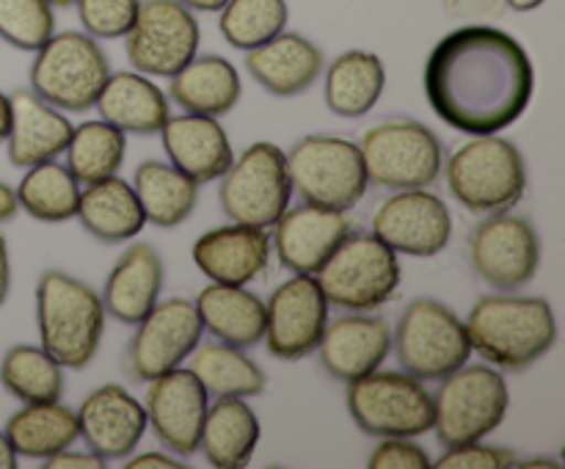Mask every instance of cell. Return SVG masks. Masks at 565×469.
Masks as SVG:
<instances>
[{
	"label": "cell",
	"mask_w": 565,
	"mask_h": 469,
	"mask_svg": "<svg viewBox=\"0 0 565 469\" xmlns=\"http://www.w3.org/2000/svg\"><path fill=\"white\" fill-rule=\"evenodd\" d=\"M77 425L88 450L105 461L132 456L147 434V408L119 384H103L83 397Z\"/></svg>",
	"instance_id": "obj_20"
},
{
	"label": "cell",
	"mask_w": 565,
	"mask_h": 469,
	"mask_svg": "<svg viewBox=\"0 0 565 469\" xmlns=\"http://www.w3.org/2000/svg\"><path fill=\"white\" fill-rule=\"evenodd\" d=\"M364 171L373 185L386 191H414L439 180L445 149L423 121L390 119L370 127L359 141Z\"/></svg>",
	"instance_id": "obj_9"
},
{
	"label": "cell",
	"mask_w": 565,
	"mask_h": 469,
	"mask_svg": "<svg viewBox=\"0 0 565 469\" xmlns=\"http://www.w3.org/2000/svg\"><path fill=\"white\" fill-rule=\"evenodd\" d=\"M472 268L497 290H519L535 276L541 263V241L535 226L522 215L491 213L469 237Z\"/></svg>",
	"instance_id": "obj_15"
},
{
	"label": "cell",
	"mask_w": 565,
	"mask_h": 469,
	"mask_svg": "<svg viewBox=\"0 0 565 469\" xmlns=\"http://www.w3.org/2000/svg\"><path fill=\"white\" fill-rule=\"evenodd\" d=\"M246 66L254 81L276 97H298L323 75V50L301 33L281 31L270 42L248 50Z\"/></svg>",
	"instance_id": "obj_25"
},
{
	"label": "cell",
	"mask_w": 565,
	"mask_h": 469,
	"mask_svg": "<svg viewBox=\"0 0 565 469\" xmlns=\"http://www.w3.org/2000/svg\"><path fill=\"white\" fill-rule=\"evenodd\" d=\"M53 6H58V9H70V6H75V0H50Z\"/></svg>",
	"instance_id": "obj_54"
},
{
	"label": "cell",
	"mask_w": 565,
	"mask_h": 469,
	"mask_svg": "<svg viewBox=\"0 0 565 469\" xmlns=\"http://www.w3.org/2000/svg\"><path fill=\"white\" fill-rule=\"evenodd\" d=\"M516 456L505 447H491L483 441H467V445L447 447L445 456L430 467L436 469H505L513 467Z\"/></svg>",
	"instance_id": "obj_42"
},
{
	"label": "cell",
	"mask_w": 565,
	"mask_h": 469,
	"mask_svg": "<svg viewBox=\"0 0 565 469\" xmlns=\"http://www.w3.org/2000/svg\"><path fill=\"white\" fill-rule=\"evenodd\" d=\"M36 323L42 348L61 367H88L105 337L103 296L64 270H44L36 285Z\"/></svg>",
	"instance_id": "obj_3"
},
{
	"label": "cell",
	"mask_w": 565,
	"mask_h": 469,
	"mask_svg": "<svg viewBox=\"0 0 565 469\" xmlns=\"http://www.w3.org/2000/svg\"><path fill=\"white\" fill-rule=\"evenodd\" d=\"M127 469H185L188 463L180 461V458L169 456V452H141V456L130 458V461L125 463Z\"/></svg>",
	"instance_id": "obj_46"
},
{
	"label": "cell",
	"mask_w": 565,
	"mask_h": 469,
	"mask_svg": "<svg viewBox=\"0 0 565 469\" xmlns=\"http://www.w3.org/2000/svg\"><path fill=\"white\" fill-rule=\"evenodd\" d=\"M188 370L213 397H254L263 395L268 386L263 367L248 356L246 348H235L230 342L196 348Z\"/></svg>",
	"instance_id": "obj_35"
},
{
	"label": "cell",
	"mask_w": 565,
	"mask_h": 469,
	"mask_svg": "<svg viewBox=\"0 0 565 469\" xmlns=\"http://www.w3.org/2000/svg\"><path fill=\"white\" fill-rule=\"evenodd\" d=\"M94 108L103 121L119 127L121 132L152 136L169 119V97L160 86L147 81L141 72H116L108 75Z\"/></svg>",
	"instance_id": "obj_27"
},
{
	"label": "cell",
	"mask_w": 565,
	"mask_h": 469,
	"mask_svg": "<svg viewBox=\"0 0 565 469\" xmlns=\"http://www.w3.org/2000/svg\"><path fill=\"white\" fill-rule=\"evenodd\" d=\"M329 326V301L312 274H296L270 292L265 303V345L285 362L318 351L320 337Z\"/></svg>",
	"instance_id": "obj_16"
},
{
	"label": "cell",
	"mask_w": 565,
	"mask_h": 469,
	"mask_svg": "<svg viewBox=\"0 0 565 469\" xmlns=\"http://www.w3.org/2000/svg\"><path fill=\"white\" fill-rule=\"evenodd\" d=\"M274 226V248L279 254V263L292 274L312 276L353 232V221L348 213L307 202L292 210L287 207Z\"/></svg>",
	"instance_id": "obj_19"
},
{
	"label": "cell",
	"mask_w": 565,
	"mask_h": 469,
	"mask_svg": "<svg viewBox=\"0 0 565 469\" xmlns=\"http://www.w3.org/2000/svg\"><path fill=\"white\" fill-rule=\"evenodd\" d=\"M185 3L191 11H204V14H215V11L224 9L226 0H180Z\"/></svg>",
	"instance_id": "obj_51"
},
{
	"label": "cell",
	"mask_w": 565,
	"mask_h": 469,
	"mask_svg": "<svg viewBox=\"0 0 565 469\" xmlns=\"http://www.w3.org/2000/svg\"><path fill=\"white\" fill-rule=\"evenodd\" d=\"M50 0H0V39L25 53H36L55 33Z\"/></svg>",
	"instance_id": "obj_40"
},
{
	"label": "cell",
	"mask_w": 565,
	"mask_h": 469,
	"mask_svg": "<svg viewBox=\"0 0 565 469\" xmlns=\"http://www.w3.org/2000/svg\"><path fill=\"white\" fill-rule=\"evenodd\" d=\"M105 458H99L97 452H77V450H61L55 456L44 458V467L47 469H105Z\"/></svg>",
	"instance_id": "obj_45"
},
{
	"label": "cell",
	"mask_w": 565,
	"mask_h": 469,
	"mask_svg": "<svg viewBox=\"0 0 565 469\" xmlns=\"http://www.w3.org/2000/svg\"><path fill=\"white\" fill-rule=\"evenodd\" d=\"M163 287V259L149 243H132L114 270L108 274L103 290L105 315L119 323L136 326L158 303Z\"/></svg>",
	"instance_id": "obj_26"
},
{
	"label": "cell",
	"mask_w": 565,
	"mask_h": 469,
	"mask_svg": "<svg viewBox=\"0 0 565 469\" xmlns=\"http://www.w3.org/2000/svg\"><path fill=\"white\" fill-rule=\"evenodd\" d=\"M348 412L370 436H423L434 430V395L406 370H373L348 386Z\"/></svg>",
	"instance_id": "obj_11"
},
{
	"label": "cell",
	"mask_w": 565,
	"mask_h": 469,
	"mask_svg": "<svg viewBox=\"0 0 565 469\" xmlns=\"http://www.w3.org/2000/svg\"><path fill=\"white\" fill-rule=\"evenodd\" d=\"M218 14L221 36L243 53L279 36L290 20L285 0H226Z\"/></svg>",
	"instance_id": "obj_39"
},
{
	"label": "cell",
	"mask_w": 565,
	"mask_h": 469,
	"mask_svg": "<svg viewBox=\"0 0 565 469\" xmlns=\"http://www.w3.org/2000/svg\"><path fill=\"white\" fill-rule=\"evenodd\" d=\"M75 6L88 36L125 39L136 22L141 0H75Z\"/></svg>",
	"instance_id": "obj_41"
},
{
	"label": "cell",
	"mask_w": 565,
	"mask_h": 469,
	"mask_svg": "<svg viewBox=\"0 0 565 469\" xmlns=\"http://www.w3.org/2000/svg\"><path fill=\"white\" fill-rule=\"evenodd\" d=\"M430 456L419 445H414L406 436H390L381 439L373 456L367 458L370 469H428Z\"/></svg>",
	"instance_id": "obj_43"
},
{
	"label": "cell",
	"mask_w": 565,
	"mask_h": 469,
	"mask_svg": "<svg viewBox=\"0 0 565 469\" xmlns=\"http://www.w3.org/2000/svg\"><path fill=\"white\" fill-rule=\"evenodd\" d=\"M320 362L334 379L351 381L373 373L392 351V329L384 318L356 312L326 326L320 337Z\"/></svg>",
	"instance_id": "obj_21"
},
{
	"label": "cell",
	"mask_w": 565,
	"mask_h": 469,
	"mask_svg": "<svg viewBox=\"0 0 565 469\" xmlns=\"http://www.w3.org/2000/svg\"><path fill=\"white\" fill-rule=\"evenodd\" d=\"M11 103V127L6 143H9V160L17 169L55 160L66 149L72 136V125L58 108L44 103L33 88H17L9 94Z\"/></svg>",
	"instance_id": "obj_24"
},
{
	"label": "cell",
	"mask_w": 565,
	"mask_h": 469,
	"mask_svg": "<svg viewBox=\"0 0 565 469\" xmlns=\"http://www.w3.org/2000/svg\"><path fill=\"white\" fill-rule=\"evenodd\" d=\"M169 94L185 114L224 116L241 99V75L224 55H193L169 77Z\"/></svg>",
	"instance_id": "obj_30"
},
{
	"label": "cell",
	"mask_w": 565,
	"mask_h": 469,
	"mask_svg": "<svg viewBox=\"0 0 565 469\" xmlns=\"http://www.w3.org/2000/svg\"><path fill=\"white\" fill-rule=\"evenodd\" d=\"M17 210H20V204H17V191L11 185H6V182H0V224L14 218Z\"/></svg>",
	"instance_id": "obj_48"
},
{
	"label": "cell",
	"mask_w": 565,
	"mask_h": 469,
	"mask_svg": "<svg viewBox=\"0 0 565 469\" xmlns=\"http://www.w3.org/2000/svg\"><path fill=\"white\" fill-rule=\"evenodd\" d=\"M425 97L445 125L489 136L516 125L533 99V61L508 31L469 22L445 33L425 64Z\"/></svg>",
	"instance_id": "obj_1"
},
{
	"label": "cell",
	"mask_w": 565,
	"mask_h": 469,
	"mask_svg": "<svg viewBox=\"0 0 565 469\" xmlns=\"http://www.w3.org/2000/svg\"><path fill=\"white\" fill-rule=\"evenodd\" d=\"M270 259V237L263 226L235 224L210 230L193 243V263L218 285H248L265 274Z\"/></svg>",
	"instance_id": "obj_23"
},
{
	"label": "cell",
	"mask_w": 565,
	"mask_h": 469,
	"mask_svg": "<svg viewBox=\"0 0 565 469\" xmlns=\"http://www.w3.org/2000/svg\"><path fill=\"white\" fill-rule=\"evenodd\" d=\"M0 384L22 403L58 401L64 367L39 345H11L0 362Z\"/></svg>",
	"instance_id": "obj_38"
},
{
	"label": "cell",
	"mask_w": 565,
	"mask_h": 469,
	"mask_svg": "<svg viewBox=\"0 0 565 469\" xmlns=\"http://www.w3.org/2000/svg\"><path fill=\"white\" fill-rule=\"evenodd\" d=\"M160 138H163L169 163L196 185L218 180L235 160L230 136L215 116H169L160 127Z\"/></svg>",
	"instance_id": "obj_22"
},
{
	"label": "cell",
	"mask_w": 565,
	"mask_h": 469,
	"mask_svg": "<svg viewBox=\"0 0 565 469\" xmlns=\"http://www.w3.org/2000/svg\"><path fill=\"white\" fill-rule=\"evenodd\" d=\"M441 3L447 14L467 22L500 20L508 9V0H441Z\"/></svg>",
	"instance_id": "obj_44"
},
{
	"label": "cell",
	"mask_w": 565,
	"mask_h": 469,
	"mask_svg": "<svg viewBox=\"0 0 565 469\" xmlns=\"http://www.w3.org/2000/svg\"><path fill=\"white\" fill-rule=\"evenodd\" d=\"M326 301L351 312H370L390 301L401 287L395 252L373 232H351L315 274Z\"/></svg>",
	"instance_id": "obj_6"
},
{
	"label": "cell",
	"mask_w": 565,
	"mask_h": 469,
	"mask_svg": "<svg viewBox=\"0 0 565 469\" xmlns=\"http://www.w3.org/2000/svg\"><path fill=\"white\" fill-rule=\"evenodd\" d=\"M204 334L196 303L188 298H169L149 309L147 318L136 323L127 345L125 370L138 384H149L158 375L180 367L199 348Z\"/></svg>",
	"instance_id": "obj_14"
},
{
	"label": "cell",
	"mask_w": 565,
	"mask_h": 469,
	"mask_svg": "<svg viewBox=\"0 0 565 469\" xmlns=\"http://www.w3.org/2000/svg\"><path fill=\"white\" fill-rule=\"evenodd\" d=\"M373 235L395 254L436 257L452 235V215L436 193L425 188L397 191L373 215Z\"/></svg>",
	"instance_id": "obj_17"
},
{
	"label": "cell",
	"mask_w": 565,
	"mask_h": 469,
	"mask_svg": "<svg viewBox=\"0 0 565 469\" xmlns=\"http://www.w3.org/2000/svg\"><path fill=\"white\" fill-rule=\"evenodd\" d=\"M221 207L235 224L274 226L290 207L287 160L276 143L257 141L221 174Z\"/></svg>",
	"instance_id": "obj_12"
},
{
	"label": "cell",
	"mask_w": 565,
	"mask_h": 469,
	"mask_svg": "<svg viewBox=\"0 0 565 469\" xmlns=\"http://www.w3.org/2000/svg\"><path fill=\"white\" fill-rule=\"evenodd\" d=\"M17 452L14 447H11V441L6 439V434L0 430V469H17Z\"/></svg>",
	"instance_id": "obj_49"
},
{
	"label": "cell",
	"mask_w": 565,
	"mask_h": 469,
	"mask_svg": "<svg viewBox=\"0 0 565 469\" xmlns=\"http://www.w3.org/2000/svg\"><path fill=\"white\" fill-rule=\"evenodd\" d=\"M511 395L500 370L489 364H463L441 379L434 397V428L445 447L483 441L505 423Z\"/></svg>",
	"instance_id": "obj_8"
},
{
	"label": "cell",
	"mask_w": 565,
	"mask_h": 469,
	"mask_svg": "<svg viewBox=\"0 0 565 469\" xmlns=\"http://www.w3.org/2000/svg\"><path fill=\"white\" fill-rule=\"evenodd\" d=\"M292 193L307 204L348 210L362 202L370 180L359 143L340 136H307L285 154Z\"/></svg>",
	"instance_id": "obj_7"
},
{
	"label": "cell",
	"mask_w": 565,
	"mask_h": 469,
	"mask_svg": "<svg viewBox=\"0 0 565 469\" xmlns=\"http://www.w3.org/2000/svg\"><path fill=\"white\" fill-rule=\"evenodd\" d=\"M66 169L77 182H88L114 177L121 169L127 154V132L108 121H83L72 127L70 143H66Z\"/></svg>",
	"instance_id": "obj_37"
},
{
	"label": "cell",
	"mask_w": 565,
	"mask_h": 469,
	"mask_svg": "<svg viewBox=\"0 0 565 469\" xmlns=\"http://www.w3.org/2000/svg\"><path fill=\"white\" fill-rule=\"evenodd\" d=\"M75 218H81L83 230L103 243H125L141 235L143 210L136 191L121 177H105V180L88 182L81 191Z\"/></svg>",
	"instance_id": "obj_31"
},
{
	"label": "cell",
	"mask_w": 565,
	"mask_h": 469,
	"mask_svg": "<svg viewBox=\"0 0 565 469\" xmlns=\"http://www.w3.org/2000/svg\"><path fill=\"white\" fill-rule=\"evenodd\" d=\"M447 188L469 213H505L522 202L527 191V163L508 138L489 132L475 136L450 154Z\"/></svg>",
	"instance_id": "obj_4"
},
{
	"label": "cell",
	"mask_w": 565,
	"mask_h": 469,
	"mask_svg": "<svg viewBox=\"0 0 565 469\" xmlns=\"http://www.w3.org/2000/svg\"><path fill=\"white\" fill-rule=\"evenodd\" d=\"M196 312L204 331L235 348H254L265 337V301L246 285H213L199 292Z\"/></svg>",
	"instance_id": "obj_29"
},
{
	"label": "cell",
	"mask_w": 565,
	"mask_h": 469,
	"mask_svg": "<svg viewBox=\"0 0 565 469\" xmlns=\"http://www.w3.org/2000/svg\"><path fill=\"white\" fill-rule=\"evenodd\" d=\"M110 64L99 42L88 33H53L31 64V88L58 110L83 114L94 108Z\"/></svg>",
	"instance_id": "obj_5"
},
{
	"label": "cell",
	"mask_w": 565,
	"mask_h": 469,
	"mask_svg": "<svg viewBox=\"0 0 565 469\" xmlns=\"http://www.w3.org/2000/svg\"><path fill=\"white\" fill-rule=\"evenodd\" d=\"M541 3H544V0H508V9H513V11H533V9H539Z\"/></svg>",
	"instance_id": "obj_53"
},
{
	"label": "cell",
	"mask_w": 565,
	"mask_h": 469,
	"mask_svg": "<svg viewBox=\"0 0 565 469\" xmlns=\"http://www.w3.org/2000/svg\"><path fill=\"white\" fill-rule=\"evenodd\" d=\"M132 191L141 202L143 218L154 226H180L199 202V185L182 171L160 160H143L132 177Z\"/></svg>",
	"instance_id": "obj_34"
},
{
	"label": "cell",
	"mask_w": 565,
	"mask_h": 469,
	"mask_svg": "<svg viewBox=\"0 0 565 469\" xmlns=\"http://www.w3.org/2000/svg\"><path fill=\"white\" fill-rule=\"evenodd\" d=\"M259 436H263V425L246 397H218L204 414L199 447L210 467L243 469L252 461Z\"/></svg>",
	"instance_id": "obj_28"
},
{
	"label": "cell",
	"mask_w": 565,
	"mask_h": 469,
	"mask_svg": "<svg viewBox=\"0 0 565 469\" xmlns=\"http://www.w3.org/2000/svg\"><path fill=\"white\" fill-rule=\"evenodd\" d=\"M9 127H11V103H9V94L0 92V143H3L6 136H9Z\"/></svg>",
	"instance_id": "obj_50"
},
{
	"label": "cell",
	"mask_w": 565,
	"mask_h": 469,
	"mask_svg": "<svg viewBox=\"0 0 565 469\" xmlns=\"http://www.w3.org/2000/svg\"><path fill=\"white\" fill-rule=\"evenodd\" d=\"M513 467H522V469H563V463L552 461V458H524V461H513Z\"/></svg>",
	"instance_id": "obj_52"
},
{
	"label": "cell",
	"mask_w": 565,
	"mask_h": 469,
	"mask_svg": "<svg viewBox=\"0 0 565 469\" xmlns=\"http://www.w3.org/2000/svg\"><path fill=\"white\" fill-rule=\"evenodd\" d=\"M11 290V263H9V246H6V237L0 235V307L6 303Z\"/></svg>",
	"instance_id": "obj_47"
},
{
	"label": "cell",
	"mask_w": 565,
	"mask_h": 469,
	"mask_svg": "<svg viewBox=\"0 0 565 469\" xmlns=\"http://www.w3.org/2000/svg\"><path fill=\"white\" fill-rule=\"evenodd\" d=\"M469 345L502 370H527L552 351L557 340L550 301L535 296H486L463 320Z\"/></svg>",
	"instance_id": "obj_2"
},
{
	"label": "cell",
	"mask_w": 565,
	"mask_h": 469,
	"mask_svg": "<svg viewBox=\"0 0 565 469\" xmlns=\"http://www.w3.org/2000/svg\"><path fill=\"white\" fill-rule=\"evenodd\" d=\"M392 348L401 367L419 381L447 379L472 356L463 320L434 298H417L403 309Z\"/></svg>",
	"instance_id": "obj_10"
},
{
	"label": "cell",
	"mask_w": 565,
	"mask_h": 469,
	"mask_svg": "<svg viewBox=\"0 0 565 469\" xmlns=\"http://www.w3.org/2000/svg\"><path fill=\"white\" fill-rule=\"evenodd\" d=\"M3 434L17 456L44 461V458L75 445L81 439V425H77L75 408L64 406V403H25L20 412L11 414Z\"/></svg>",
	"instance_id": "obj_32"
},
{
	"label": "cell",
	"mask_w": 565,
	"mask_h": 469,
	"mask_svg": "<svg viewBox=\"0 0 565 469\" xmlns=\"http://www.w3.org/2000/svg\"><path fill=\"white\" fill-rule=\"evenodd\" d=\"M384 86L386 70L379 55L348 50L326 70V105L342 119H359L375 108Z\"/></svg>",
	"instance_id": "obj_33"
},
{
	"label": "cell",
	"mask_w": 565,
	"mask_h": 469,
	"mask_svg": "<svg viewBox=\"0 0 565 469\" xmlns=\"http://www.w3.org/2000/svg\"><path fill=\"white\" fill-rule=\"evenodd\" d=\"M202 31L180 0H141L138 17L125 36V50L136 72L171 77L196 55Z\"/></svg>",
	"instance_id": "obj_13"
},
{
	"label": "cell",
	"mask_w": 565,
	"mask_h": 469,
	"mask_svg": "<svg viewBox=\"0 0 565 469\" xmlns=\"http://www.w3.org/2000/svg\"><path fill=\"white\" fill-rule=\"evenodd\" d=\"M210 395L188 367H174L149 381L147 425L160 445L174 456H193L202 439Z\"/></svg>",
	"instance_id": "obj_18"
},
{
	"label": "cell",
	"mask_w": 565,
	"mask_h": 469,
	"mask_svg": "<svg viewBox=\"0 0 565 469\" xmlns=\"http://www.w3.org/2000/svg\"><path fill=\"white\" fill-rule=\"evenodd\" d=\"M77 202H81V182L72 177L66 166L55 163V160L31 166L17 185V204L31 218L44 221V224H61V221L75 218Z\"/></svg>",
	"instance_id": "obj_36"
}]
</instances>
